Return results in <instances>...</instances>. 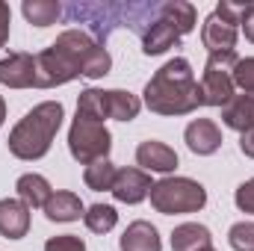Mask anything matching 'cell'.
Listing matches in <instances>:
<instances>
[{
    "label": "cell",
    "mask_w": 254,
    "mask_h": 251,
    "mask_svg": "<svg viewBox=\"0 0 254 251\" xmlns=\"http://www.w3.org/2000/svg\"><path fill=\"white\" fill-rule=\"evenodd\" d=\"M83 213H86L83 210V201L74 192H54L48 198V204H45V216L51 222H77Z\"/></svg>",
    "instance_id": "obj_19"
},
{
    "label": "cell",
    "mask_w": 254,
    "mask_h": 251,
    "mask_svg": "<svg viewBox=\"0 0 254 251\" xmlns=\"http://www.w3.org/2000/svg\"><path fill=\"white\" fill-rule=\"evenodd\" d=\"M54 48H60L63 54H68L83 77L89 80H98V77H107L110 68H113V57L107 54V48L101 42H95L89 33L83 30H65L63 36H57Z\"/></svg>",
    "instance_id": "obj_4"
},
{
    "label": "cell",
    "mask_w": 254,
    "mask_h": 251,
    "mask_svg": "<svg viewBox=\"0 0 254 251\" xmlns=\"http://www.w3.org/2000/svg\"><path fill=\"white\" fill-rule=\"evenodd\" d=\"M9 24H12V12H9V6L0 0V48L9 42Z\"/></svg>",
    "instance_id": "obj_30"
},
{
    "label": "cell",
    "mask_w": 254,
    "mask_h": 251,
    "mask_svg": "<svg viewBox=\"0 0 254 251\" xmlns=\"http://www.w3.org/2000/svg\"><path fill=\"white\" fill-rule=\"evenodd\" d=\"M142 110V101L136 95H130L125 89H110L104 92V119H116V122H133Z\"/></svg>",
    "instance_id": "obj_16"
},
{
    "label": "cell",
    "mask_w": 254,
    "mask_h": 251,
    "mask_svg": "<svg viewBox=\"0 0 254 251\" xmlns=\"http://www.w3.org/2000/svg\"><path fill=\"white\" fill-rule=\"evenodd\" d=\"M110 148H113V136H110L107 125L77 113L74 125L68 130V151H71V157L80 166H92L98 160H107Z\"/></svg>",
    "instance_id": "obj_5"
},
{
    "label": "cell",
    "mask_w": 254,
    "mask_h": 251,
    "mask_svg": "<svg viewBox=\"0 0 254 251\" xmlns=\"http://www.w3.org/2000/svg\"><path fill=\"white\" fill-rule=\"evenodd\" d=\"M234 86H240L246 95H254V57L240 60L234 68Z\"/></svg>",
    "instance_id": "obj_27"
},
{
    "label": "cell",
    "mask_w": 254,
    "mask_h": 251,
    "mask_svg": "<svg viewBox=\"0 0 254 251\" xmlns=\"http://www.w3.org/2000/svg\"><path fill=\"white\" fill-rule=\"evenodd\" d=\"M30 231V207L21 198H3L0 201V237L21 240Z\"/></svg>",
    "instance_id": "obj_11"
},
{
    "label": "cell",
    "mask_w": 254,
    "mask_h": 251,
    "mask_svg": "<svg viewBox=\"0 0 254 251\" xmlns=\"http://www.w3.org/2000/svg\"><path fill=\"white\" fill-rule=\"evenodd\" d=\"M204 251H216V249H213V246H210V249H204Z\"/></svg>",
    "instance_id": "obj_34"
},
{
    "label": "cell",
    "mask_w": 254,
    "mask_h": 251,
    "mask_svg": "<svg viewBox=\"0 0 254 251\" xmlns=\"http://www.w3.org/2000/svg\"><path fill=\"white\" fill-rule=\"evenodd\" d=\"M136 163L148 172H175L178 169V154L166 145V142H157V139H148L136 148Z\"/></svg>",
    "instance_id": "obj_12"
},
{
    "label": "cell",
    "mask_w": 254,
    "mask_h": 251,
    "mask_svg": "<svg viewBox=\"0 0 254 251\" xmlns=\"http://www.w3.org/2000/svg\"><path fill=\"white\" fill-rule=\"evenodd\" d=\"M45 251H86L83 240L74 234H63V237H51L45 243Z\"/></svg>",
    "instance_id": "obj_28"
},
{
    "label": "cell",
    "mask_w": 254,
    "mask_h": 251,
    "mask_svg": "<svg viewBox=\"0 0 254 251\" xmlns=\"http://www.w3.org/2000/svg\"><path fill=\"white\" fill-rule=\"evenodd\" d=\"M80 77V68L77 63L63 54L60 48H45L42 54H36V89H54V86H63Z\"/></svg>",
    "instance_id": "obj_7"
},
{
    "label": "cell",
    "mask_w": 254,
    "mask_h": 251,
    "mask_svg": "<svg viewBox=\"0 0 254 251\" xmlns=\"http://www.w3.org/2000/svg\"><path fill=\"white\" fill-rule=\"evenodd\" d=\"M210 246H213V237L198 222L178 225L175 234H172V251H204V249H210Z\"/></svg>",
    "instance_id": "obj_18"
},
{
    "label": "cell",
    "mask_w": 254,
    "mask_h": 251,
    "mask_svg": "<svg viewBox=\"0 0 254 251\" xmlns=\"http://www.w3.org/2000/svg\"><path fill=\"white\" fill-rule=\"evenodd\" d=\"M0 83L9 89H33L36 86V57L9 54L6 60H0Z\"/></svg>",
    "instance_id": "obj_8"
},
{
    "label": "cell",
    "mask_w": 254,
    "mask_h": 251,
    "mask_svg": "<svg viewBox=\"0 0 254 251\" xmlns=\"http://www.w3.org/2000/svg\"><path fill=\"white\" fill-rule=\"evenodd\" d=\"M240 151H243L246 157H252V160H254V127H249V130L240 136Z\"/></svg>",
    "instance_id": "obj_31"
},
{
    "label": "cell",
    "mask_w": 254,
    "mask_h": 251,
    "mask_svg": "<svg viewBox=\"0 0 254 251\" xmlns=\"http://www.w3.org/2000/svg\"><path fill=\"white\" fill-rule=\"evenodd\" d=\"M201 42L210 54H231L234 45H237V27H231L228 21H222L216 12L204 21V30H201Z\"/></svg>",
    "instance_id": "obj_13"
},
{
    "label": "cell",
    "mask_w": 254,
    "mask_h": 251,
    "mask_svg": "<svg viewBox=\"0 0 254 251\" xmlns=\"http://www.w3.org/2000/svg\"><path fill=\"white\" fill-rule=\"evenodd\" d=\"M249 12H252V3H231V0H222V3L216 6V15H219L222 21H228L231 27L243 24Z\"/></svg>",
    "instance_id": "obj_26"
},
{
    "label": "cell",
    "mask_w": 254,
    "mask_h": 251,
    "mask_svg": "<svg viewBox=\"0 0 254 251\" xmlns=\"http://www.w3.org/2000/svg\"><path fill=\"white\" fill-rule=\"evenodd\" d=\"M240 63L237 51L231 54H210L204 65V80H201V95L204 107H225L234 98V68Z\"/></svg>",
    "instance_id": "obj_6"
},
{
    "label": "cell",
    "mask_w": 254,
    "mask_h": 251,
    "mask_svg": "<svg viewBox=\"0 0 254 251\" xmlns=\"http://www.w3.org/2000/svg\"><path fill=\"white\" fill-rule=\"evenodd\" d=\"M151 204L163 216L198 213L207 204V189L192 178H163L151 189Z\"/></svg>",
    "instance_id": "obj_3"
},
{
    "label": "cell",
    "mask_w": 254,
    "mask_h": 251,
    "mask_svg": "<svg viewBox=\"0 0 254 251\" xmlns=\"http://www.w3.org/2000/svg\"><path fill=\"white\" fill-rule=\"evenodd\" d=\"M63 119H65V110L60 101H45V104L33 107L15 125V130L9 133L12 157H18V160H42L51 151V145H54V139H57V133L63 127Z\"/></svg>",
    "instance_id": "obj_2"
},
{
    "label": "cell",
    "mask_w": 254,
    "mask_h": 251,
    "mask_svg": "<svg viewBox=\"0 0 254 251\" xmlns=\"http://www.w3.org/2000/svg\"><path fill=\"white\" fill-rule=\"evenodd\" d=\"M3 119H6V101L0 98V127H3Z\"/></svg>",
    "instance_id": "obj_33"
},
{
    "label": "cell",
    "mask_w": 254,
    "mask_h": 251,
    "mask_svg": "<svg viewBox=\"0 0 254 251\" xmlns=\"http://www.w3.org/2000/svg\"><path fill=\"white\" fill-rule=\"evenodd\" d=\"M83 222H86V228H89L92 234H110V231L116 228V222H119V213H116V207H110V204H92V207L83 213Z\"/></svg>",
    "instance_id": "obj_24"
},
{
    "label": "cell",
    "mask_w": 254,
    "mask_h": 251,
    "mask_svg": "<svg viewBox=\"0 0 254 251\" xmlns=\"http://www.w3.org/2000/svg\"><path fill=\"white\" fill-rule=\"evenodd\" d=\"M184 139H187V148L192 154H198V157H210V154H216L222 148V130L210 119L190 122L187 130H184Z\"/></svg>",
    "instance_id": "obj_10"
},
{
    "label": "cell",
    "mask_w": 254,
    "mask_h": 251,
    "mask_svg": "<svg viewBox=\"0 0 254 251\" xmlns=\"http://www.w3.org/2000/svg\"><path fill=\"white\" fill-rule=\"evenodd\" d=\"M228 243L234 251H254V222H237L228 231Z\"/></svg>",
    "instance_id": "obj_25"
},
{
    "label": "cell",
    "mask_w": 254,
    "mask_h": 251,
    "mask_svg": "<svg viewBox=\"0 0 254 251\" xmlns=\"http://www.w3.org/2000/svg\"><path fill=\"white\" fill-rule=\"evenodd\" d=\"M21 12L33 27H51L63 15V3H57V0H24Z\"/></svg>",
    "instance_id": "obj_22"
},
{
    "label": "cell",
    "mask_w": 254,
    "mask_h": 251,
    "mask_svg": "<svg viewBox=\"0 0 254 251\" xmlns=\"http://www.w3.org/2000/svg\"><path fill=\"white\" fill-rule=\"evenodd\" d=\"M243 30H246V39L254 42V6H252V12L246 15V21H243Z\"/></svg>",
    "instance_id": "obj_32"
},
{
    "label": "cell",
    "mask_w": 254,
    "mask_h": 251,
    "mask_svg": "<svg viewBox=\"0 0 254 251\" xmlns=\"http://www.w3.org/2000/svg\"><path fill=\"white\" fill-rule=\"evenodd\" d=\"M145 107L157 116H190L204 107L201 83L192 74V65L184 57H175L163 65L145 86Z\"/></svg>",
    "instance_id": "obj_1"
},
{
    "label": "cell",
    "mask_w": 254,
    "mask_h": 251,
    "mask_svg": "<svg viewBox=\"0 0 254 251\" xmlns=\"http://www.w3.org/2000/svg\"><path fill=\"white\" fill-rule=\"evenodd\" d=\"M222 122L231 130H240V133L254 127V95H234L222 107Z\"/></svg>",
    "instance_id": "obj_17"
},
{
    "label": "cell",
    "mask_w": 254,
    "mask_h": 251,
    "mask_svg": "<svg viewBox=\"0 0 254 251\" xmlns=\"http://www.w3.org/2000/svg\"><path fill=\"white\" fill-rule=\"evenodd\" d=\"M160 18L169 21L181 36H187L195 30V6L184 3V0H169V3H160Z\"/></svg>",
    "instance_id": "obj_21"
},
{
    "label": "cell",
    "mask_w": 254,
    "mask_h": 251,
    "mask_svg": "<svg viewBox=\"0 0 254 251\" xmlns=\"http://www.w3.org/2000/svg\"><path fill=\"white\" fill-rule=\"evenodd\" d=\"M116 175H119V169H116L110 160H98V163L86 166V172H83V181H86V187L95 189V192H113Z\"/></svg>",
    "instance_id": "obj_23"
},
{
    "label": "cell",
    "mask_w": 254,
    "mask_h": 251,
    "mask_svg": "<svg viewBox=\"0 0 254 251\" xmlns=\"http://www.w3.org/2000/svg\"><path fill=\"white\" fill-rule=\"evenodd\" d=\"M119 249L122 251H160L163 243H160V234H157V228L151 222H133L122 234Z\"/></svg>",
    "instance_id": "obj_15"
},
{
    "label": "cell",
    "mask_w": 254,
    "mask_h": 251,
    "mask_svg": "<svg viewBox=\"0 0 254 251\" xmlns=\"http://www.w3.org/2000/svg\"><path fill=\"white\" fill-rule=\"evenodd\" d=\"M15 189H18V198L33 210V207H42L45 210V204H48V198L54 195V189H51V184L42 178V175H21L18 178V184H15Z\"/></svg>",
    "instance_id": "obj_20"
},
{
    "label": "cell",
    "mask_w": 254,
    "mask_h": 251,
    "mask_svg": "<svg viewBox=\"0 0 254 251\" xmlns=\"http://www.w3.org/2000/svg\"><path fill=\"white\" fill-rule=\"evenodd\" d=\"M178 42H181V33H178L169 21L154 18L151 27L142 33V54H145V57H160V54H166L169 48H175Z\"/></svg>",
    "instance_id": "obj_14"
},
{
    "label": "cell",
    "mask_w": 254,
    "mask_h": 251,
    "mask_svg": "<svg viewBox=\"0 0 254 251\" xmlns=\"http://www.w3.org/2000/svg\"><path fill=\"white\" fill-rule=\"evenodd\" d=\"M234 201H237V207H240L243 213H254V178L252 181H246L243 187L237 189Z\"/></svg>",
    "instance_id": "obj_29"
},
{
    "label": "cell",
    "mask_w": 254,
    "mask_h": 251,
    "mask_svg": "<svg viewBox=\"0 0 254 251\" xmlns=\"http://www.w3.org/2000/svg\"><path fill=\"white\" fill-rule=\"evenodd\" d=\"M151 189H154V184H151L148 172H142V169H119L116 184H113V195L122 204H139V201H145L151 195Z\"/></svg>",
    "instance_id": "obj_9"
}]
</instances>
